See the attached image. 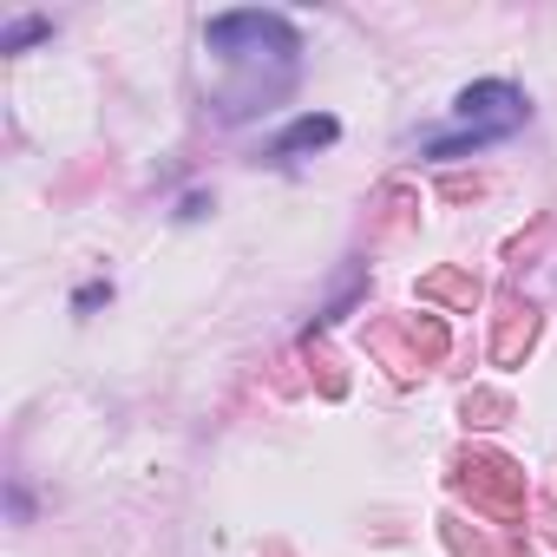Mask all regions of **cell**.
Segmentation results:
<instances>
[{"mask_svg": "<svg viewBox=\"0 0 557 557\" xmlns=\"http://www.w3.org/2000/svg\"><path fill=\"white\" fill-rule=\"evenodd\" d=\"M453 112H459V125H453V132H433V138L420 145L426 158H466V151H485V145L511 138V132L524 125V92L505 86V79H479V86H466V92L453 99Z\"/></svg>", "mask_w": 557, "mask_h": 557, "instance_id": "cell-1", "label": "cell"}, {"mask_svg": "<svg viewBox=\"0 0 557 557\" xmlns=\"http://www.w3.org/2000/svg\"><path fill=\"white\" fill-rule=\"evenodd\" d=\"M203 47L223 60H283V66H296V53H302L296 27L283 14H216L203 27Z\"/></svg>", "mask_w": 557, "mask_h": 557, "instance_id": "cell-2", "label": "cell"}, {"mask_svg": "<svg viewBox=\"0 0 557 557\" xmlns=\"http://www.w3.org/2000/svg\"><path fill=\"white\" fill-rule=\"evenodd\" d=\"M335 138H342V125H335L329 112H302L283 138L269 145V158H302V151H322V145H335Z\"/></svg>", "mask_w": 557, "mask_h": 557, "instance_id": "cell-3", "label": "cell"}, {"mask_svg": "<svg viewBox=\"0 0 557 557\" xmlns=\"http://www.w3.org/2000/svg\"><path fill=\"white\" fill-rule=\"evenodd\" d=\"M40 40H53V21L27 14V21H14L8 34H0V53H27V47H40Z\"/></svg>", "mask_w": 557, "mask_h": 557, "instance_id": "cell-4", "label": "cell"}, {"mask_svg": "<svg viewBox=\"0 0 557 557\" xmlns=\"http://www.w3.org/2000/svg\"><path fill=\"white\" fill-rule=\"evenodd\" d=\"M99 302H112V283H86L79 296H73V309L86 315V309H99Z\"/></svg>", "mask_w": 557, "mask_h": 557, "instance_id": "cell-5", "label": "cell"}]
</instances>
